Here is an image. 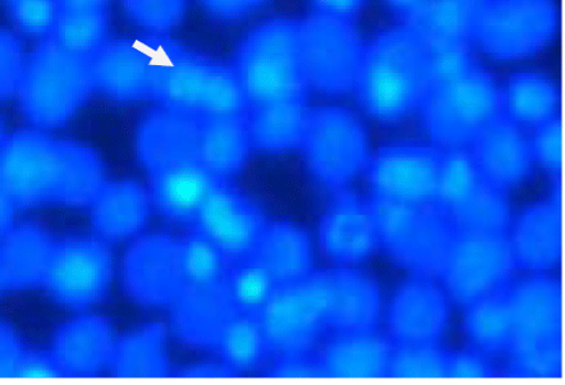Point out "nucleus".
Listing matches in <instances>:
<instances>
[{
	"mask_svg": "<svg viewBox=\"0 0 565 385\" xmlns=\"http://www.w3.org/2000/svg\"><path fill=\"white\" fill-rule=\"evenodd\" d=\"M441 158L438 149L417 143L382 148L367 163L374 195L408 204L434 203Z\"/></svg>",
	"mask_w": 565,
	"mask_h": 385,
	"instance_id": "14",
	"label": "nucleus"
},
{
	"mask_svg": "<svg viewBox=\"0 0 565 385\" xmlns=\"http://www.w3.org/2000/svg\"><path fill=\"white\" fill-rule=\"evenodd\" d=\"M216 347L231 374L252 372L270 354L260 319L239 312L223 328Z\"/></svg>",
	"mask_w": 565,
	"mask_h": 385,
	"instance_id": "39",
	"label": "nucleus"
},
{
	"mask_svg": "<svg viewBox=\"0 0 565 385\" xmlns=\"http://www.w3.org/2000/svg\"><path fill=\"white\" fill-rule=\"evenodd\" d=\"M180 260L185 286L193 287L224 284L231 263L196 229L181 240Z\"/></svg>",
	"mask_w": 565,
	"mask_h": 385,
	"instance_id": "41",
	"label": "nucleus"
},
{
	"mask_svg": "<svg viewBox=\"0 0 565 385\" xmlns=\"http://www.w3.org/2000/svg\"><path fill=\"white\" fill-rule=\"evenodd\" d=\"M193 222L225 258L236 263L252 258L266 227L260 208L225 182L217 184Z\"/></svg>",
	"mask_w": 565,
	"mask_h": 385,
	"instance_id": "15",
	"label": "nucleus"
},
{
	"mask_svg": "<svg viewBox=\"0 0 565 385\" xmlns=\"http://www.w3.org/2000/svg\"><path fill=\"white\" fill-rule=\"evenodd\" d=\"M110 366L119 378H163L169 367L163 328L145 327L116 342Z\"/></svg>",
	"mask_w": 565,
	"mask_h": 385,
	"instance_id": "36",
	"label": "nucleus"
},
{
	"mask_svg": "<svg viewBox=\"0 0 565 385\" xmlns=\"http://www.w3.org/2000/svg\"><path fill=\"white\" fill-rule=\"evenodd\" d=\"M96 89L90 55L70 52L54 38L32 53L20 85L23 115L53 128L66 125Z\"/></svg>",
	"mask_w": 565,
	"mask_h": 385,
	"instance_id": "6",
	"label": "nucleus"
},
{
	"mask_svg": "<svg viewBox=\"0 0 565 385\" xmlns=\"http://www.w3.org/2000/svg\"><path fill=\"white\" fill-rule=\"evenodd\" d=\"M105 183L99 157L78 143L21 131L0 150V184L15 206L93 204Z\"/></svg>",
	"mask_w": 565,
	"mask_h": 385,
	"instance_id": "1",
	"label": "nucleus"
},
{
	"mask_svg": "<svg viewBox=\"0 0 565 385\" xmlns=\"http://www.w3.org/2000/svg\"><path fill=\"white\" fill-rule=\"evenodd\" d=\"M25 66L19 39L0 30V100L19 92Z\"/></svg>",
	"mask_w": 565,
	"mask_h": 385,
	"instance_id": "49",
	"label": "nucleus"
},
{
	"mask_svg": "<svg viewBox=\"0 0 565 385\" xmlns=\"http://www.w3.org/2000/svg\"><path fill=\"white\" fill-rule=\"evenodd\" d=\"M277 284L253 256L237 261L224 280L232 307L239 314L258 316L270 300Z\"/></svg>",
	"mask_w": 565,
	"mask_h": 385,
	"instance_id": "40",
	"label": "nucleus"
},
{
	"mask_svg": "<svg viewBox=\"0 0 565 385\" xmlns=\"http://www.w3.org/2000/svg\"><path fill=\"white\" fill-rule=\"evenodd\" d=\"M495 375V368L476 352H461L449 356L448 378L487 379Z\"/></svg>",
	"mask_w": 565,
	"mask_h": 385,
	"instance_id": "50",
	"label": "nucleus"
},
{
	"mask_svg": "<svg viewBox=\"0 0 565 385\" xmlns=\"http://www.w3.org/2000/svg\"><path fill=\"white\" fill-rule=\"evenodd\" d=\"M90 61L96 89L120 101L149 98L150 55L142 40L104 43Z\"/></svg>",
	"mask_w": 565,
	"mask_h": 385,
	"instance_id": "23",
	"label": "nucleus"
},
{
	"mask_svg": "<svg viewBox=\"0 0 565 385\" xmlns=\"http://www.w3.org/2000/svg\"><path fill=\"white\" fill-rule=\"evenodd\" d=\"M301 148L315 178L337 191L369 163L365 128L343 108L309 110Z\"/></svg>",
	"mask_w": 565,
	"mask_h": 385,
	"instance_id": "10",
	"label": "nucleus"
},
{
	"mask_svg": "<svg viewBox=\"0 0 565 385\" xmlns=\"http://www.w3.org/2000/svg\"><path fill=\"white\" fill-rule=\"evenodd\" d=\"M6 140H7V136H6V131H4V125L2 122V119H0V150H2Z\"/></svg>",
	"mask_w": 565,
	"mask_h": 385,
	"instance_id": "59",
	"label": "nucleus"
},
{
	"mask_svg": "<svg viewBox=\"0 0 565 385\" xmlns=\"http://www.w3.org/2000/svg\"><path fill=\"white\" fill-rule=\"evenodd\" d=\"M233 68L249 108L305 100L309 85L301 63L300 23L273 20L256 28L241 44Z\"/></svg>",
	"mask_w": 565,
	"mask_h": 385,
	"instance_id": "5",
	"label": "nucleus"
},
{
	"mask_svg": "<svg viewBox=\"0 0 565 385\" xmlns=\"http://www.w3.org/2000/svg\"><path fill=\"white\" fill-rule=\"evenodd\" d=\"M174 303V327L193 346H216L217 339L236 314L224 284L209 287L184 286Z\"/></svg>",
	"mask_w": 565,
	"mask_h": 385,
	"instance_id": "27",
	"label": "nucleus"
},
{
	"mask_svg": "<svg viewBox=\"0 0 565 385\" xmlns=\"http://www.w3.org/2000/svg\"><path fill=\"white\" fill-rule=\"evenodd\" d=\"M433 78V52L408 26L385 30L365 46L358 90L362 107L382 122L422 106Z\"/></svg>",
	"mask_w": 565,
	"mask_h": 385,
	"instance_id": "4",
	"label": "nucleus"
},
{
	"mask_svg": "<svg viewBox=\"0 0 565 385\" xmlns=\"http://www.w3.org/2000/svg\"><path fill=\"white\" fill-rule=\"evenodd\" d=\"M488 0H423L406 15L408 26L433 53L465 50L472 40Z\"/></svg>",
	"mask_w": 565,
	"mask_h": 385,
	"instance_id": "22",
	"label": "nucleus"
},
{
	"mask_svg": "<svg viewBox=\"0 0 565 385\" xmlns=\"http://www.w3.org/2000/svg\"><path fill=\"white\" fill-rule=\"evenodd\" d=\"M124 6L137 25L154 32L179 25L185 11V0H124Z\"/></svg>",
	"mask_w": 565,
	"mask_h": 385,
	"instance_id": "46",
	"label": "nucleus"
},
{
	"mask_svg": "<svg viewBox=\"0 0 565 385\" xmlns=\"http://www.w3.org/2000/svg\"><path fill=\"white\" fill-rule=\"evenodd\" d=\"M438 146H470L492 119L503 114V93L468 51L433 53V78L419 106Z\"/></svg>",
	"mask_w": 565,
	"mask_h": 385,
	"instance_id": "2",
	"label": "nucleus"
},
{
	"mask_svg": "<svg viewBox=\"0 0 565 385\" xmlns=\"http://www.w3.org/2000/svg\"><path fill=\"white\" fill-rule=\"evenodd\" d=\"M151 197L134 182L105 183L93 202V223L103 239L120 240L147 226Z\"/></svg>",
	"mask_w": 565,
	"mask_h": 385,
	"instance_id": "30",
	"label": "nucleus"
},
{
	"mask_svg": "<svg viewBox=\"0 0 565 385\" xmlns=\"http://www.w3.org/2000/svg\"><path fill=\"white\" fill-rule=\"evenodd\" d=\"M309 109L303 100L265 104L247 111V126L253 147L281 152L301 147Z\"/></svg>",
	"mask_w": 565,
	"mask_h": 385,
	"instance_id": "34",
	"label": "nucleus"
},
{
	"mask_svg": "<svg viewBox=\"0 0 565 385\" xmlns=\"http://www.w3.org/2000/svg\"><path fill=\"white\" fill-rule=\"evenodd\" d=\"M14 208L13 200L0 184V243L14 227Z\"/></svg>",
	"mask_w": 565,
	"mask_h": 385,
	"instance_id": "56",
	"label": "nucleus"
},
{
	"mask_svg": "<svg viewBox=\"0 0 565 385\" xmlns=\"http://www.w3.org/2000/svg\"><path fill=\"white\" fill-rule=\"evenodd\" d=\"M253 148L247 114L201 119L199 162L225 182L246 163Z\"/></svg>",
	"mask_w": 565,
	"mask_h": 385,
	"instance_id": "31",
	"label": "nucleus"
},
{
	"mask_svg": "<svg viewBox=\"0 0 565 385\" xmlns=\"http://www.w3.org/2000/svg\"><path fill=\"white\" fill-rule=\"evenodd\" d=\"M510 375L515 378H562L563 341L512 351Z\"/></svg>",
	"mask_w": 565,
	"mask_h": 385,
	"instance_id": "45",
	"label": "nucleus"
},
{
	"mask_svg": "<svg viewBox=\"0 0 565 385\" xmlns=\"http://www.w3.org/2000/svg\"><path fill=\"white\" fill-rule=\"evenodd\" d=\"M253 258L278 286L298 282L313 272L310 238L303 229L289 223L266 226Z\"/></svg>",
	"mask_w": 565,
	"mask_h": 385,
	"instance_id": "32",
	"label": "nucleus"
},
{
	"mask_svg": "<svg viewBox=\"0 0 565 385\" xmlns=\"http://www.w3.org/2000/svg\"><path fill=\"white\" fill-rule=\"evenodd\" d=\"M58 11L55 0H11L12 19L31 35L53 31Z\"/></svg>",
	"mask_w": 565,
	"mask_h": 385,
	"instance_id": "48",
	"label": "nucleus"
},
{
	"mask_svg": "<svg viewBox=\"0 0 565 385\" xmlns=\"http://www.w3.org/2000/svg\"><path fill=\"white\" fill-rule=\"evenodd\" d=\"M151 174V203L175 222L195 221L210 194L221 183L200 162L183 163Z\"/></svg>",
	"mask_w": 565,
	"mask_h": 385,
	"instance_id": "29",
	"label": "nucleus"
},
{
	"mask_svg": "<svg viewBox=\"0 0 565 385\" xmlns=\"http://www.w3.org/2000/svg\"><path fill=\"white\" fill-rule=\"evenodd\" d=\"M318 12L338 15V18L351 19L356 14L365 0H312Z\"/></svg>",
	"mask_w": 565,
	"mask_h": 385,
	"instance_id": "55",
	"label": "nucleus"
},
{
	"mask_svg": "<svg viewBox=\"0 0 565 385\" xmlns=\"http://www.w3.org/2000/svg\"><path fill=\"white\" fill-rule=\"evenodd\" d=\"M327 323L339 333L374 331L381 316V290L369 276L353 269L328 272Z\"/></svg>",
	"mask_w": 565,
	"mask_h": 385,
	"instance_id": "25",
	"label": "nucleus"
},
{
	"mask_svg": "<svg viewBox=\"0 0 565 385\" xmlns=\"http://www.w3.org/2000/svg\"><path fill=\"white\" fill-rule=\"evenodd\" d=\"M54 39L67 51L92 55L105 43L108 19L104 10L58 11Z\"/></svg>",
	"mask_w": 565,
	"mask_h": 385,
	"instance_id": "42",
	"label": "nucleus"
},
{
	"mask_svg": "<svg viewBox=\"0 0 565 385\" xmlns=\"http://www.w3.org/2000/svg\"><path fill=\"white\" fill-rule=\"evenodd\" d=\"M60 11L104 10L109 0H55Z\"/></svg>",
	"mask_w": 565,
	"mask_h": 385,
	"instance_id": "57",
	"label": "nucleus"
},
{
	"mask_svg": "<svg viewBox=\"0 0 565 385\" xmlns=\"http://www.w3.org/2000/svg\"><path fill=\"white\" fill-rule=\"evenodd\" d=\"M276 378H326L319 360L308 355L279 356L273 367Z\"/></svg>",
	"mask_w": 565,
	"mask_h": 385,
	"instance_id": "51",
	"label": "nucleus"
},
{
	"mask_svg": "<svg viewBox=\"0 0 565 385\" xmlns=\"http://www.w3.org/2000/svg\"><path fill=\"white\" fill-rule=\"evenodd\" d=\"M10 2H11V0H10Z\"/></svg>",
	"mask_w": 565,
	"mask_h": 385,
	"instance_id": "61",
	"label": "nucleus"
},
{
	"mask_svg": "<svg viewBox=\"0 0 565 385\" xmlns=\"http://www.w3.org/2000/svg\"><path fill=\"white\" fill-rule=\"evenodd\" d=\"M393 350L392 342L373 331L339 333L318 360L326 378H387Z\"/></svg>",
	"mask_w": 565,
	"mask_h": 385,
	"instance_id": "26",
	"label": "nucleus"
},
{
	"mask_svg": "<svg viewBox=\"0 0 565 385\" xmlns=\"http://www.w3.org/2000/svg\"><path fill=\"white\" fill-rule=\"evenodd\" d=\"M480 178L500 190L519 186L534 170V152L521 126L504 111L471 143Z\"/></svg>",
	"mask_w": 565,
	"mask_h": 385,
	"instance_id": "17",
	"label": "nucleus"
},
{
	"mask_svg": "<svg viewBox=\"0 0 565 385\" xmlns=\"http://www.w3.org/2000/svg\"><path fill=\"white\" fill-rule=\"evenodd\" d=\"M14 376L28 379L61 378L62 372L52 354L23 352Z\"/></svg>",
	"mask_w": 565,
	"mask_h": 385,
	"instance_id": "53",
	"label": "nucleus"
},
{
	"mask_svg": "<svg viewBox=\"0 0 565 385\" xmlns=\"http://www.w3.org/2000/svg\"><path fill=\"white\" fill-rule=\"evenodd\" d=\"M515 267L530 270L552 269L562 260V205L541 203L527 208L511 239Z\"/></svg>",
	"mask_w": 565,
	"mask_h": 385,
	"instance_id": "28",
	"label": "nucleus"
},
{
	"mask_svg": "<svg viewBox=\"0 0 565 385\" xmlns=\"http://www.w3.org/2000/svg\"><path fill=\"white\" fill-rule=\"evenodd\" d=\"M300 54L309 86L344 94L356 87L365 45L351 19L317 12L300 23Z\"/></svg>",
	"mask_w": 565,
	"mask_h": 385,
	"instance_id": "9",
	"label": "nucleus"
},
{
	"mask_svg": "<svg viewBox=\"0 0 565 385\" xmlns=\"http://www.w3.org/2000/svg\"><path fill=\"white\" fill-rule=\"evenodd\" d=\"M125 285L129 295L149 307L173 303L185 286L180 243L164 235L139 240L126 256Z\"/></svg>",
	"mask_w": 565,
	"mask_h": 385,
	"instance_id": "16",
	"label": "nucleus"
},
{
	"mask_svg": "<svg viewBox=\"0 0 565 385\" xmlns=\"http://www.w3.org/2000/svg\"><path fill=\"white\" fill-rule=\"evenodd\" d=\"M379 244L401 267L438 275L457 228L437 203L408 204L379 196L367 203Z\"/></svg>",
	"mask_w": 565,
	"mask_h": 385,
	"instance_id": "7",
	"label": "nucleus"
},
{
	"mask_svg": "<svg viewBox=\"0 0 565 385\" xmlns=\"http://www.w3.org/2000/svg\"><path fill=\"white\" fill-rule=\"evenodd\" d=\"M322 250L341 266L369 258L379 244L367 203L349 190H338L320 224Z\"/></svg>",
	"mask_w": 565,
	"mask_h": 385,
	"instance_id": "19",
	"label": "nucleus"
},
{
	"mask_svg": "<svg viewBox=\"0 0 565 385\" xmlns=\"http://www.w3.org/2000/svg\"><path fill=\"white\" fill-rule=\"evenodd\" d=\"M449 352L433 344H405L393 350L390 378L444 379L448 378Z\"/></svg>",
	"mask_w": 565,
	"mask_h": 385,
	"instance_id": "43",
	"label": "nucleus"
},
{
	"mask_svg": "<svg viewBox=\"0 0 565 385\" xmlns=\"http://www.w3.org/2000/svg\"><path fill=\"white\" fill-rule=\"evenodd\" d=\"M561 103L558 87L536 72L511 77L503 93V109L515 124L537 127L555 117Z\"/></svg>",
	"mask_w": 565,
	"mask_h": 385,
	"instance_id": "37",
	"label": "nucleus"
},
{
	"mask_svg": "<svg viewBox=\"0 0 565 385\" xmlns=\"http://www.w3.org/2000/svg\"><path fill=\"white\" fill-rule=\"evenodd\" d=\"M447 322L446 296L424 276L411 279L399 288L387 317L397 346L437 343Z\"/></svg>",
	"mask_w": 565,
	"mask_h": 385,
	"instance_id": "20",
	"label": "nucleus"
},
{
	"mask_svg": "<svg viewBox=\"0 0 565 385\" xmlns=\"http://www.w3.org/2000/svg\"><path fill=\"white\" fill-rule=\"evenodd\" d=\"M150 55L149 98L200 119L247 114L249 104L233 67L172 40H142Z\"/></svg>",
	"mask_w": 565,
	"mask_h": 385,
	"instance_id": "3",
	"label": "nucleus"
},
{
	"mask_svg": "<svg viewBox=\"0 0 565 385\" xmlns=\"http://www.w3.org/2000/svg\"><path fill=\"white\" fill-rule=\"evenodd\" d=\"M115 344L107 320L81 317L56 333L52 355L63 376L86 378L110 365Z\"/></svg>",
	"mask_w": 565,
	"mask_h": 385,
	"instance_id": "24",
	"label": "nucleus"
},
{
	"mask_svg": "<svg viewBox=\"0 0 565 385\" xmlns=\"http://www.w3.org/2000/svg\"><path fill=\"white\" fill-rule=\"evenodd\" d=\"M199 2L213 18L236 21L247 18L269 0H199Z\"/></svg>",
	"mask_w": 565,
	"mask_h": 385,
	"instance_id": "52",
	"label": "nucleus"
},
{
	"mask_svg": "<svg viewBox=\"0 0 565 385\" xmlns=\"http://www.w3.org/2000/svg\"><path fill=\"white\" fill-rule=\"evenodd\" d=\"M328 272L279 285L258 314L270 354L308 355L328 325Z\"/></svg>",
	"mask_w": 565,
	"mask_h": 385,
	"instance_id": "8",
	"label": "nucleus"
},
{
	"mask_svg": "<svg viewBox=\"0 0 565 385\" xmlns=\"http://www.w3.org/2000/svg\"><path fill=\"white\" fill-rule=\"evenodd\" d=\"M535 138L531 142L537 162L551 173L561 178L563 168V120L559 115L535 127Z\"/></svg>",
	"mask_w": 565,
	"mask_h": 385,
	"instance_id": "47",
	"label": "nucleus"
},
{
	"mask_svg": "<svg viewBox=\"0 0 565 385\" xmlns=\"http://www.w3.org/2000/svg\"><path fill=\"white\" fill-rule=\"evenodd\" d=\"M511 352L562 341L563 288L559 279L534 277L511 287Z\"/></svg>",
	"mask_w": 565,
	"mask_h": 385,
	"instance_id": "18",
	"label": "nucleus"
},
{
	"mask_svg": "<svg viewBox=\"0 0 565 385\" xmlns=\"http://www.w3.org/2000/svg\"><path fill=\"white\" fill-rule=\"evenodd\" d=\"M458 231L472 234H505L511 223V207L504 191L481 179L478 186L448 211Z\"/></svg>",
	"mask_w": 565,
	"mask_h": 385,
	"instance_id": "38",
	"label": "nucleus"
},
{
	"mask_svg": "<svg viewBox=\"0 0 565 385\" xmlns=\"http://www.w3.org/2000/svg\"><path fill=\"white\" fill-rule=\"evenodd\" d=\"M6 280L3 275L2 261H0V292L6 290Z\"/></svg>",
	"mask_w": 565,
	"mask_h": 385,
	"instance_id": "60",
	"label": "nucleus"
},
{
	"mask_svg": "<svg viewBox=\"0 0 565 385\" xmlns=\"http://www.w3.org/2000/svg\"><path fill=\"white\" fill-rule=\"evenodd\" d=\"M111 276V254L103 240L72 238L54 245L43 285L64 307L83 310L103 299Z\"/></svg>",
	"mask_w": 565,
	"mask_h": 385,
	"instance_id": "13",
	"label": "nucleus"
},
{
	"mask_svg": "<svg viewBox=\"0 0 565 385\" xmlns=\"http://www.w3.org/2000/svg\"><path fill=\"white\" fill-rule=\"evenodd\" d=\"M22 354L18 336L10 328L0 323V378L14 376Z\"/></svg>",
	"mask_w": 565,
	"mask_h": 385,
	"instance_id": "54",
	"label": "nucleus"
},
{
	"mask_svg": "<svg viewBox=\"0 0 565 385\" xmlns=\"http://www.w3.org/2000/svg\"><path fill=\"white\" fill-rule=\"evenodd\" d=\"M558 23L554 0H488L475 40L498 61L526 60L552 43Z\"/></svg>",
	"mask_w": 565,
	"mask_h": 385,
	"instance_id": "11",
	"label": "nucleus"
},
{
	"mask_svg": "<svg viewBox=\"0 0 565 385\" xmlns=\"http://www.w3.org/2000/svg\"><path fill=\"white\" fill-rule=\"evenodd\" d=\"M481 178L472 156L461 149H451L443 154L437 197L435 202L448 213L461 203L480 183Z\"/></svg>",
	"mask_w": 565,
	"mask_h": 385,
	"instance_id": "44",
	"label": "nucleus"
},
{
	"mask_svg": "<svg viewBox=\"0 0 565 385\" xmlns=\"http://www.w3.org/2000/svg\"><path fill=\"white\" fill-rule=\"evenodd\" d=\"M515 268L505 234L456 232L438 272L457 303L467 304L507 285Z\"/></svg>",
	"mask_w": 565,
	"mask_h": 385,
	"instance_id": "12",
	"label": "nucleus"
},
{
	"mask_svg": "<svg viewBox=\"0 0 565 385\" xmlns=\"http://www.w3.org/2000/svg\"><path fill=\"white\" fill-rule=\"evenodd\" d=\"M385 2L406 18V15L416 10L423 0H385Z\"/></svg>",
	"mask_w": 565,
	"mask_h": 385,
	"instance_id": "58",
	"label": "nucleus"
},
{
	"mask_svg": "<svg viewBox=\"0 0 565 385\" xmlns=\"http://www.w3.org/2000/svg\"><path fill=\"white\" fill-rule=\"evenodd\" d=\"M54 245L42 228L31 224L13 227L0 246L6 287L19 290L43 285Z\"/></svg>",
	"mask_w": 565,
	"mask_h": 385,
	"instance_id": "33",
	"label": "nucleus"
},
{
	"mask_svg": "<svg viewBox=\"0 0 565 385\" xmlns=\"http://www.w3.org/2000/svg\"><path fill=\"white\" fill-rule=\"evenodd\" d=\"M465 329L476 347L488 354L510 349L513 336L511 286L504 285L467 304Z\"/></svg>",
	"mask_w": 565,
	"mask_h": 385,
	"instance_id": "35",
	"label": "nucleus"
},
{
	"mask_svg": "<svg viewBox=\"0 0 565 385\" xmlns=\"http://www.w3.org/2000/svg\"><path fill=\"white\" fill-rule=\"evenodd\" d=\"M201 119L163 108L151 114L140 128L137 147L151 173L174 165L199 162Z\"/></svg>",
	"mask_w": 565,
	"mask_h": 385,
	"instance_id": "21",
	"label": "nucleus"
}]
</instances>
